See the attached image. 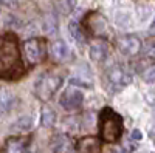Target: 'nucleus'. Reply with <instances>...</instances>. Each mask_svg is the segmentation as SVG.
Wrapping results in <instances>:
<instances>
[{
    "label": "nucleus",
    "instance_id": "nucleus-25",
    "mask_svg": "<svg viewBox=\"0 0 155 153\" xmlns=\"http://www.w3.org/2000/svg\"><path fill=\"white\" fill-rule=\"evenodd\" d=\"M150 33H153V34H155V20H153V23H152V27H150Z\"/></svg>",
    "mask_w": 155,
    "mask_h": 153
},
{
    "label": "nucleus",
    "instance_id": "nucleus-16",
    "mask_svg": "<svg viewBox=\"0 0 155 153\" xmlns=\"http://www.w3.org/2000/svg\"><path fill=\"white\" fill-rule=\"evenodd\" d=\"M31 127H33L31 118L23 116V118H20V119H17V121L14 122V125H12V130H17V132H28V130H31Z\"/></svg>",
    "mask_w": 155,
    "mask_h": 153
},
{
    "label": "nucleus",
    "instance_id": "nucleus-7",
    "mask_svg": "<svg viewBox=\"0 0 155 153\" xmlns=\"http://www.w3.org/2000/svg\"><path fill=\"white\" fill-rule=\"evenodd\" d=\"M84 96L79 90H74V88H70V90H65L61 96V105L64 110L67 111H74L79 110L82 105Z\"/></svg>",
    "mask_w": 155,
    "mask_h": 153
},
{
    "label": "nucleus",
    "instance_id": "nucleus-22",
    "mask_svg": "<svg viewBox=\"0 0 155 153\" xmlns=\"http://www.w3.org/2000/svg\"><path fill=\"white\" fill-rule=\"evenodd\" d=\"M134 148L132 144H129V142H124L123 145H120L118 148H115V153H130Z\"/></svg>",
    "mask_w": 155,
    "mask_h": 153
},
{
    "label": "nucleus",
    "instance_id": "nucleus-18",
    "mask_svg": "<svg viewBox=\"0 0 155 153\" xmlns=\"http://www.w3.org/2000/svg\"><path fill=\"white\" fill-rule=\"evenodd\" d=\"M53 147H54L56 151L65 153V151H68L70 144H68V141H67V138H65V136H56V139L53 141Z\"/></svg>",
    "mask_w": 155,
    "mask_h": 153
},
{
    "label": "nucleus",
    "instance_id": "nucleus-21",
    "mask_svg": "<svg viewBox=\"0 0 155 153\" xmlns=\"http://www.w3.org/2000/svg\"><path fill=\"white\" fill-rule=\"evenodd\" d=\"M44 30L47 31V33H51L53 30H56V19L53 17V16H48V17H45V20H44Z\"/></svg>",
    "mask_w": 155,
    "mask_h": 153
},
{
    "label": "nucleus",
    "instance_id": "nucleus-20",
    "mask_svg": "<svg viewBox=\"0 0 155 153\" xmlns=\"http://www.w3.org/2000/svg\"><path fill=\"white\" fill-rule=\"evenodd\" d=\"M143 79H144V82H147V84H155V67H149L147 70H144L143 71Z\"/></svg>",
    "mask_w": 155,
    "mask_h": 153
},
{
    "label": "nucleus",
    "instance_id": "nucleus-14",
    "mask_svg": "<svg viewBox=\"0 0 155 153\" xmlns=\"http://www.w3.org/2000/svg\"><path fill=\"white\" fill-rule=\"evenodd\" d=\"M41 122L44 127H53L54 122H56V113L54 110L48 107V105H44L41 108Z\"/></svg>",
    "mask_w": 155,
    "mask_h": 153
},
{
    "label": "nucleus",
    "instance_id": "nucleus-17",
    "mask_svg": "<svg viewBox=\"0 0 155 153\" xmlns=\"http://www.w3.org/2000/svg\"><path fill=\"white\" fill-rule=\"evenodd\" d=\"M70 82L73 85H78V87H82V88H90L92 87V79L88 76H82V74H74L70 78Z\"/></svg>",
    "mask_w": 155,
    "mask_h": 153
},
{
    "label": "nucleus",
    "instance_id": "nucleus-19",
    "mask_svg": "<svg viewBox=\"0 0 155 153\" xmlns=\"http://www.w3.org/2000/svg\"><path fill=\"white\" fill-rule=\"evenodd\" d=\"M56 8H58V11L62 12V14H68V12L71 11V8H73V5H71L70 0H58Z\"/></svg>",
    "mask_w": 155,
    "mask_h": 153
},
{
    "label": "nucleus",
    "instance_id": "nucleus-26",
    "mask_svg": "<svg viewBox=\"0 0 155 153\" xmlns=\"http://www.w3.org/2000/svg\"><path fill=\"white\" fill-rule=\"evenodd\" d=\"M150 136H152V138H155V125H153V129L150 130Z\"/></svg>",
    "mask_w": 155,
    "mask_h": 153
},
{
    "label": "nucleus",
    "instance_id": "nucleus-3",
    "mask_svg": "<svg viewBox=\"0 0 155 153\" xmlns=\"http://www.w3.org/2000/svg\"><path fill=\"white\" fill-rule=\"evenodd\" d=\"M62 85V78L53 73H45L41 74L39 79L34 84V93L39 99L42 100H50L58 91V88Z\"/></svg>",
    "mask_w": 155,
    "mask_h": 153
},
{
    "label": "nucleus",
    "instance_id": "nucleus-1",
    "mask_svg": "<svg viewBox=\"0 0 155 153\" xmlns=\"http://www.w3.org/2000/svg\"><path fill=\"white\" fill-rule=\"evenodd\" d=\"M22 73H23V65L16 36L12 34L0 36V78L14 79L22 76Z\"/></svg>",
    "mask_w": 155,
    "mask_h": 153
},
{
    "label": "nucleus",
    "instance_id": "nucleus-8",
    "mask_svg": "<svg viewBox=\"0 0 155 153\" xmlns=\"http://www.w3.org/2000/svg\"><path fill=\"white\" fill-rule=\"evenodd\" d=\"M85 25H87L88 31L92 34H95V36H102L107 30V22L99 12H92V14H88V17L85 19Z\"/></svg>",
    "mask_w": 155,
    "mask_h": 153
},
{
    "label": "nucleus",
    "instance_id": "nucleus-23",
    "mask_svg": "<svg viewBox=\"0 0 155 153\" xmlns=\"http://www.w3.org/2000/svg\"><path fill=\"white\" fill-rule=\"evenodd\" d=\"M144 53L149 57H155V43L153 42H147L144 46Z\"/></svg>",
    "mask_w": 155,
    "mask_h": 153
},
{
    "label": "nucleus",
    "instance_id": "nucleus-10",
    "mask_svg": "<svg viewBox=\"0 0 155 153\" xmlns=\"http://www.w3.org/2000/svg\"><path fill=\"white\" fill-rule=\"evenodd\" d=\"M78 153H101V141L95 136H85L81 138L76 144Z\"/></svg>",
    "mask_w": 155,
    "mask_h": 153
},
{
    "label": "nucleus",
    "instance_id": "nucleus-11",
    "mask_svg": "<svg viewBox=\"0 0 155 153\" xmlns=\"http://www.w3.org/2000/svg\"><path fill=\"white\" fill-rule=\"evenodd\" d=\"M88 56L93 62L96 63H101L104 62L109 56V45L102 40H98V42H93L90 45V51H88Z\"/></svg>",
    "mask_w": 155,
    "mask_h": 153
},
{
    "label": "nucleus",
    "instance_id": "nucleus-15",
    "mask_svg": "<svg viewBox=\"0 0 155 153\" xmlns=\"http://www.w3.org/2000/svg\"><path fill=\"white\" fill-rule=\"evenodd\" d=\"M68 33L74 39V42H78V43H84L85 42V37H84V34H82V31L79 28V25H78L76 22H70L68 23Z\"/></svg>",
    "mask_w": 155,
    "mask_h": 153
},
{
    "label": "nucleus",
    "instance_id": "nucleus-12",
    "mask_svg": "<svg viewBox=\"0 0 155 153\" xmlns=\"http://www.w3.org/2000/svg\"><path fill=\"white\" fill-rule=\"evenodd\" d=\"M51 57L58 62H64L70 57V49L64 40H56L51 45Z\"/></svg>",
    "mask_w": 155,
    "mask_h": 153
},
{
    "label": "nucleus",
    "instance_id": "nucleus-13",
    "mask_svg": "<svg viewBox=\"0 0 155 153\" xmlns=\"http://www.w3.org/2000/svg\"><path fill=\"white\" fill-rule=\"evenodd\" d=\"M16 102V97L6 88H0V113H8Z\"/></svg>",
    "mask_w": 155,
    "mask_h": 153
},
{
    "label": "nucleus",
    "instance_id": "nucleus-9",
    "mask_svg": "<svg viewBox=\"0 0 155 153\" xmlns=\"http://www.w3.org/2000/svg\"><path fill=\"white\" fill-rule=\"evenodd\" d=\"M30 139L27 136H12L5 142V153H27Z\"/></svg>",
    "mask_w": 155,
    "mask_h": 153
},
{
    "label": "nucleus",
    "instance_id": "nucleus-2",
    "mask_svg": "<svg viewBox=\"0 0 155 153\" xmlns=\"http://www.w3.org/2000/svg\"><path fill=\"white\" fill-rule=\"evenodd\" d=\"M99 132L106 142H115L123 132L121 116L110 108H104L99 114Z\"/></svg>",
    "mask_w": 155,
    "mask_h": 153
},
{
    "label": "nucleus",
    "instance_id": "nucleus-6",
    "mask_svg": "<svg viewBox=\"0 0 155 153\" xmlns=\"http://www.w3.org/2000/svg\"><path fill=\"white\" fill-rule=\"evenodd\" d=\"M116 46L124 56H137L141 51V42L137 36H121L116 40Z\"/></svg>",
    "mask_w": 155,
    "mask_h": 153
},
{
    "label": "nucleus",
    "instance_id": "nucleus-4",
    "mask_svg": "<svg viewBox=\"0 0 155 153\" xmlns=\"http://www.w3.org/2000/svg\"><path fill=\"white\" fill-rule=\"evenodd\" d=\"M23 53H25V57H27L28 63L31 65H37L41 63L44 59H45V54H47V45L42 39H30L23 43Z\"/></svg>",
    "mask_w": 155,
    "mask_h": 153
},
{
    "label": "nucleus",
    "instance_id": "nucleus-5",
    "mask_svg": "<svg viewBox=\"0 0 155 153\" xmlns=\"http://www.w3.org/2000/svg\"><path fill=\"white\" fill-rule=\"evenodd\" d=\"M106 81L115 90H123L124 87H127L132 82V76H130V73H127L124 70V67L113 65L106 71Z\"/></svg>",
    "mask_w": 155,
    "mask_h": 153
},
{
    "label": "nucleus",
    "instance_id": "nucleus-24",
    "mask_svg": "<svg viewBox=\"0 0 155 153\" xmlns=\"http://www.w3.org/2000/svg\"><path fill=\"white\" fill-rule=\"evenodd\" d=\"M140 139H141V132L134 130L132 132V141H140Z\"/></svg>",
    "mask_w": 155,
    "mask_h": 153
}]
</instances>
